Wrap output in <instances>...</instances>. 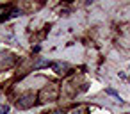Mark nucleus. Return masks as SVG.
<instances>
[{
    "mask_svg": "<svg viewBox=\"0 0 130 114\" xmlns=\"http://www.w3.org/2000/svg\"><path fill=\"white\" fill-rule=\"evenodd\" d=\"M107 93H109V94H112V96H116V98H119V94H118L114 89H107ZM119 100H121V98H119Z\"/></svg>",
    "mask_w": 130,
    "mask_h": 114,
    "instance_id": "4",
    "label": "nucleus"
},
{
    "mask_svg": "<svg viewBox=\"0 0 130 114\" xmlns=\"http://www.w3.org/2000/svg\"><path fill=\"white\" fill-rule=\"evenodd\" d=\"M34 100H36V96H34L32 93L23 94V96L18 100V107H20V109H29V107H32V105H34Z\"/></svg>",
    "mask_w": 130,
    "mask_h": 114,
    "instance_id": "1",
    "label": "nucleus"
},
{
    "mask_svg": "<svg viewBox=\"0 0 130 114\" xmlns=\"http://www.w3.org/2000/svg\"><path fill=\"white\" fill-rule=\"evenodd\" d=\"M9 112V105L6 103V105H0V114H7Z\"/></svg>",
    "mask_w": 130,
    "mask_h": 114,
    "instance_id": "3",
    "label": "nucleus"
},
{
    "mask_svg": "<svg viewBox=\"0 0 130 114\" xmlns=\"http://www.w3.org/2000/svg\"><path fill=\"white\" fill-rule=\"evenodd\" d=\"M55 114H61V112H55Z\"/></svg>",
    "mask_w": 130,
    "mask_h": 114,
    "instance_id": "5",
    "label": "nucleus"
},
{
    "mask_svg": "<svg viewBox=\"0 0 130 114\" xmlns=\"http://www.w3.org/2000/svg\"><path fill=\"white\" fill-rule=\"evenodd\" d=\"M52 68L57 71V73H66L64 70H68V64H61V62H52Z\"/></svg>",
    "mask_w": 130,
    "mask_h": 114,
    "instance_id": "2",
    "label": "nucleus"
}]
</instances>
